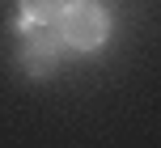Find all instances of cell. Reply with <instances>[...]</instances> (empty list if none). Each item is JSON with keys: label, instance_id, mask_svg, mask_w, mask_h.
I'll list each match as a JSON object with an SVG mask.
<instances>
[{"label": "cell", "instance_id": "cell-1", "mask_svg": "<svg viewBox=\"0 0 161 148\" xmlns=\"http://www.w3.org/2000/svg\"><path fill=\"white\" fill-rule=\"evenodd\" d=\"M55 34H59V42L72 47V51H97L110 38V13H106V4H97V0H64Z\"/></svg>", "mask_w": 161, "mask_h": 148}, {"label": "cell", "instance_id": "cell-2", "mask_svg": "<svg viewBox=\"0 0 161 148\" xmlns=\"http://www.w3.org/2000/svg\"><path fill=\"white\" fill-rule=\"evenodd\" d=\"M17 34H21L17 38V64L30 76H51L59 68V51H64L55 25H25V21H17Z\"/></svg>", "mask_w": 161, "mask_h": 148}, {"label": "cell", "instance_id": "cell-3", "mask_svg": "<svg viewBox=\"0 0 161 148\" xmlns=\"http://www.w3.org/2000/svg\"><path fill=\"white\" fill-rule=\"evenodd\" d=\"M64 0H21V21L25 25H55Z\"/></svg>", "mask_w": 161, "mask_h": 148}]
</instances>
